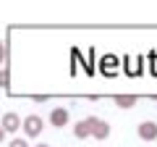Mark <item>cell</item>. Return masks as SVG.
<instances>
[{
	"mask_svg": "<svg viewBox=\"0 0 157 147\" xmlns=\"http://www.w3.org/2000/svg\"><path fill=\"white\" fill-rule=\"evenodd\" d=\"M21 129L26 131V137L29 139H34V137H39L42 134V129H45V124H42V118H39V116H26V118L21 121Z\"/></svg>",
	"mask_w": 157,
	"mask_h": 147,
	"instance_id": "6da1fadb",
	"label": "cell"
},
{
	"mask_svg": "<svg viewBox=\"0 0 157 147\" xmlns=\"http://www.w3.org/2000/svg\"><path fill=\"white\" fill-rule=\"evenodd\" d=\"M89 126H92V137L94 139H107L110 137V124H105L97 116H89Z\"/></svg>",
	"mask_w": 157,
	"mask_h": 147,
	"instance_id": "7a4b0ae2",
	"label": "cell"
},
{
	"mask_svg": "<svg viewBox=\"0 0 157 147\" xmlns=\"http://www.w3.org/2000/svg\"><path fill=\"white\" fill-rule=\"evenodd\" d=\"M0 126H3V131H6V134H8V131L13 134V131L21 129V118H18V113H11V110H8V113L0 118Z\"/></svg>",
	"mask_w": 157,
	"mask_h": 147,
	"instance_id": "3957f363",
	"label": "cell"
},
{
	"mask_svg": "<svg viewBox=\"0 0 157 147\" xmlns=\"http://www.w3.org/2000/svg\"><path fill=\"white\" fill-rule=\"evenodd\" d=\"M139 139H144V142H155L157 139V124H155V121H144V124H139Z\"/></svg>",
	"mask_w": 157,
	"mask_h": 147,
	"instance_id": "277c9868",
	"label": "cell"
},
{
	"mask_svg": "<svg viewBox=\"0 0 157 147\" xmlns=\"http://www.w3.org/2000/svg\"><path fill=\"white\" fill-rule=\"evenodd\" d=\"M50 124L55 126V129H63V126L68 124V108H52V113H50Z\"/></svg>",
	"mask_w": 157,
	"mask_h": 147,
	"instance_id": "5b68a950",
	"label": "cell"
},
{
	"mask_svg": "<svg viewBox=\"0 0 157 147\" xmlns=\"http://www.w3.org/2000/svg\"><path fill=\"white\" fill-rule=\"evenodd\" d=\"M73 137H76V139H89V137H92V126H89V118L78 121V124L73 126Z\"/></svg>",
	"mask_w": 157,
	"mask_h": 147,
	"instance_id": "8992f818",
	"label": "cell"
},
{
	"mask_svg": "<svg viewBox=\"0 0 157 147\" xmlns=\"http://www.w3.org/2000/svg\"><path fill=\"white\" fill-rule=\"evenodd\" d=\"M134 102H136V95H118V97H115V105L123 108V110L134 108Z\"/></svg>",
	"mask_w": 157,
	"mask_h": 147,
	"instance_id": "52a82bcc",
	"label": "cell"
},
{
	"mask_svg": "<svg viewBox=\"0 0 157 147\" xmlns=\"http://www.w3.org/2000/svg\"><path fill=\"white\" fill-rule=\"evenodd\" d=\"M115 63H118L115 58H113V55H107L105 61L100 63V68H102V74H107V76H113V74H115Z\"/></svg>",
	"mask_w": 157,
	"mask_h": 147,
	"instance_id": "ba28073f",
	"label": "cell"
},
{
	"mask_svg": "<svg viewBox=\"0 0 157 147\" xmlns=\"http://www.w3.org/2000/svg\"><path fill=\"white\" fill-rule=\"evenodd\" d=\"M8 79H11L8 68H0V89H6V87H8Z\"/></svg>",
	"mask_w": 157,
	"mask_h": 147,
	"instance_id": "9c48e42d",
	"label": "cell"
},
{
	"mask_svg": "<svg viewBox=\"0 0 157 147\" xmlns=\"http://www.w3.org/2000/svg\"><path fill=\"white\" fill-rule=\"evenodd\" d=\"M8 147H29V142L26 139H11V145Z\"/></svg>",
	"mask_w": 157,
	"mask_h": 147,
	"instance_id": "30bf717a",
	"label": "cell"
},
{
	"mask_svg": "<svg viewBox=\"0 0 157 147\" xmlns=\"http://www.w3.org/2000/svg\"><path fill=\"white\" fill-rule=\"evenodd\" d=\"M6 55H8V50H6V45H3V42H0V66H3V63H6Z\"/></svg>",
	"mask_w": 157,
	"mask_h": 147,
	"instance_id": "8fae6325",
	"label": "cell"
},
{
	"mask_svg": "<svg viewBox=\"0 0 157 147\" xmlns=\"http://www.w3.org/2000/svg\"><path fill=\"white\" fill-rule=\"evenodd\" d=\"M3 139H6V131H3V126H0V145H3Z\"/></svg>",
	"mask_w": 157,
	"mask_h": 147,
	"instance_id": "7c38bea8",
	"label": "cell"
},
{
	"mask_svg": "<svg viewBox=\"0 0 157 147\" xmlns=\"http://www.w3.org/2000/svg\"><path fill=\"white\" fill-rule=\"evenodd\" d=\"M34 147H50V145H45V142H42V145H34Z\"/></svg>",
	"mask_w": 157,
	"mask_h": 147,
	"instance_id": "4fadbf2b",
	"label": "cell"
}]
</instances>
